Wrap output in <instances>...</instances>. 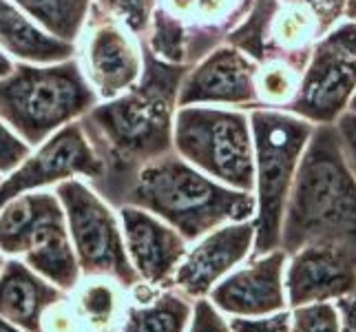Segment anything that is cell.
<instances>
[{
    "label": "cell",
    "instance_id": "cell-1",
    "mask_svg": "<svg viewBox=\"0 0 356 332\" xmlns=\"http://www.w3.org/2000/svg\"><path fill=\"white\" fill-rule=\"evenodd\" d=\"M142 56L140 80L118 97L97 102L78 120L102 166L100 177L89 187L113 208L122 206L142 166L175 151L173 120L188 65L162 63L144 42Z\"/></svg>",
    "mask_w": 356,
    "mask_h": 332
},
{
    "label": "cell",
    "instance_id": "cell-2",
    "mask_svg": "<svg viewBox=\"0 0 356 332\" xmlns=\"http://www.w3.org/2000/svg\"><path fill=\"white\" fill-rule=\"evenodd\" d=\"M308 244H337L356 255V177L334 125L314 127L284 211L279 248L290 257Z\"/></svg>",
    "mask_w": 356,
    "mask_h": 332
},
{
    "label": "cell",
    "instance_id": "cell-3",
    "mask_svg": "<svg viewBox=\"0 0 356 332\" xmlns=\"http://www.w3.org/2000/svg\"><path fill=\"white\" fill-rule=\"evenodd\" d=\"M122 206L149 211L191 244L228 221L252 219L257 200L254 193L230 189L170 151L138 171Z\"/></svg>",
    "mask_w": 356,
    "mask_h": 332
},
{
    "label": "cell",
    "instance_id": "cell-4",
    "mask_svg": "<svg viewBox=\"0 0 356 332\" xmlns=\"http://www.w3.org/2000/svg\"><path fill=\"white\" fill-rule=\"evenodd\" d=\"M97 102L76 58L56 65L16 63L9 76L0 78V120L31 149Z\"/></svg>",
    "mask_w": 356,
    "mask_h": 332
},
{
    "label": "cell",
    "instance_id": "cell-5",
    "mask_svg": "<svg viewBox=\"0 0 356 332\" xmlns=\"http://www.w3.org/2000/svg\"><path fill=\"white\" fill-rule=\"evenodd\" d=\"M248 116L252 129L257 200L252 217L254 246L250 257H257L279 248L288 193L314 125L281 109H252Z\"/></svg>",
    "mask_w": 356,
    "mask_h": 332
},
{
    "label": "cell",
    "instance_id": "cell-6",
    "mask_svg": "<svg viewBox=\"0 0 356 332\" xmlns=\"http://www.w3.org/2000/svg\"><path fill=\"white\" fill-rule=\"evenodd\" d=\"M173 149L226 187L254 193V151L248 111L211 104L177 106Z\"/></svg>",
    "mask_w": 356,
    "mask_h": 332
},
{
    "label": "cell",
    "instance_id": "cell-7",
    "mask_svg": "<svg viewBox=\"0 0 356 332\" xmlns=\"http://www.w3.org/2000/svg\"><path fill=\"white\" fill-rule=\"evenodd\" d=\"M56 195L63 204L69 239L82 277H108L127 290L142 284L127 255L115 208L80 177L60 182Z\"/></svg>",
    "mask_w": 356,
    "mask_h": 332
},
{
    "label": "cell",
    "instance_id": "cell-8",
    "mask_svg": "<svg viewBox=\"0 0 356 332\" xmlns=\"http://www.w3.org/2000/svg\"><path fill=\"white\" fill-rule=\"evenodd\" d=\"M100 173V159L93 153L80 122H69L31 149L11 173L0 180V208L22 193L58 187L71 177H87L91 184Z\"/></svg>",
    "mask_w": 356,
    "mask_h": 332
},
{
    "label": "cell",
    "instance_id": "cell-9",
    "mask_svg": "<svg viewBox=\"0 0 356 332\" xmlns=\"http://www.w3.org/2000/svg\"><path fill=\"white\" fill-rule=\"evenodd\" d=\"M84 29L87 42L82 52V73L100 100H111L140 80L144 67L142 42L95 3Z\"/></svg>",
    "mask_w": 356,
    "mask_h": 332
},
{
    "label": "cell",
    "instance_id": "cell-10",
    "mask_svg": "<svg viewBox=\"0 0 356 332\" xmlns=\"http://www.w3.org/2000/svg\"><path fill=\"white\" fill-rule=\"evenodd\" d=\"M257 69L259 65L239 49L226 42L217 45L188 67L179 84L177 106L211 104L241 111L261 109L254 87Z\"/></svg>",
    "mask_w": 356,
    "mask_h": 332
},
{
    "label": "cell",
    "instance_id": "cell-11",
    "mask_svg": "<svg viewBox=\"0 0 356 332\" xmlns=\"http://www.w3.org/2000/svg\"><path fill=\"white\" fill-rule=\"evenodd\" d=\"M356 93V58L318 40L301 71L294 100L284 109L314 127L334 125L350 109Z\"/></svg>",
    "mask_w": 356,
    "mask_h": 332
},
{
    "label": "cell",
    "instance_id": "cell-12",
    "mask_svg": "<svg viewBox=\"0 0 356 332\" xmlns=\"http://www.w3.org/2000/svg\"><path fill=\"white\" fill-rule=\"evenodd\" d=\"M173 275L170 286L197 301L208 297L219 281L252 255L254 221H228L204 237L195 239Z\"/></svg>",
    "mask_w": 356,
    "mask_h": 332
},
{
    "label": "cell",
    "instance_id": "cell-13",
    "mask_svg": "<svg viewBox=\"0 0 356 332\" xmlns=\"http://www.w3.org/2000/svg\"><path fill=\"white\" fill-rule=\"evenodd\" d=\"M284 284L292 308L352 297L356 292V255L337 244H308L290 255Z\"/></svg>",
    "mask_w": 356,
    "mask_h": 332
},
{
    "label": "cell",
    "instance_id": "cell-14",
    "mask_svg": "<svg viewBox=\"0 0 356 332\" xmlns=\"http://www.w3.org/2000/svg\"><path fill=\"white\" fill-rule=\"evenodd\" d=\"M286 264L288 255L281 248L257 255L250 264L232 270L219 281L208 292V301L219 313H226L230 317H264L286 310Z\"/></svg>",
    "mask_w": 356,
    "mask_h": 332
},
{
    "label": "cell",
    "instance_id": "cell-15",
    "mask_svg": "<svg viewBox=\"0 0 356 332\" xmlns=\"http://www.w3.org/2000/svg\"><path fill=\"white\" fill-rule=\"evenodd\" d=\"M115 211L127 255L142 284L155 290L168 288L181 257L188 251V242L166 221L138 206H120Z\"/></svg>",
    "mask_w": 356,
    "mask_h": 332
},
{
    "label": "cell",
    "instance_id": "cell-16",
    "mask_svg": "<svg viewBox=\"0 0 356 332\" xmlns=\"http://www.w3.org/2000/svg\"><path fill=\"white\" fill-rule=\"evenodd\" d=\"M67 294L20 257H9L0 270V317L24 332H42V315Z\"/></svg>",
    "mask_w": 356,
    "mask_h": 332
},
{
    "label": "cell",
    "instance_id": "cell-17",
    "mask_svg": "<svg viewBox=\"0 0 356 332\" xmlns=\"http://www.w3.org/2000/svg\"><path fill=\"white\" fill-rule=\"evenodd\" d=\"M0 49L27 65H56L76 54V45L47 33L11 0H0Z\"/></svg>",
    "mask_w": 356,
    "mask_h": 332
},
{
    "label": "cell",
    "instance_id": "cell-18",
    "mask_svg": "<svg viewBox=\"0 0 356 332\" xmlns=\"http://www.w3.org/2000/svg\"><path fill=\"white\" fill-rule=\"evenodd\" d=\"M20 260L27 264L33 273H38L47 281H51L60 290L71 292L78 286L82 273H80L76 253H73V246L69 239L63 208L42 221V226L33 232L29 248L24 251Z\"/></svg>",
    "mask_w": 356,
    "mask_h": 332
},
{
    "label": "cell",
    "instance_id": "cell-19",
    "mask_svg": "<svg viewBox=\"0 0 356 332\" xmlns=\"http://www.w3.org/2000/svg\"><path fill=\"white\" fill-rule=\"evenodd\" d=\"M135 297L127 303L118 332H186L193 299L173 286L151 288L138 284L131 290Z\"/></svg>",
    "mask_w": 356,
    "mask_h": 332
},
{
    "label": "cell",
    "instance_id": "cell-20",
    "mask_svg": "<svg viewBox=\"0 0 356 332\" xmlns=\"http://www.w3.org/2000/svg\"><path fill=\"white\" fill-rule=\"evenodd\" d=\"M60 208L58 195L49 191H29L9 200L0 208V251L9 257H22L33 232Z\"/></svg>",
    "mask_w": 356,
    "mask_h": 332
},
{
    "label": "cell",
    "instance_id": "cell-21",
    "mask_svg": "<svg viewBox=\"0 0 356 332\" xmlns=\"http://www.w3.org/2000/svg\"><path fill=\"white\" fill-rule=\"evenodd\" d=\"M124 292L127 288L108 277H82L69 294L87 330L111 332L120 328L124 315Z\"/></svg>",
    "mask_w": 356,
    "mask_h": 332
},
{
    "label": "cell",
    "instance_id": "cell-22",
    "mask_svg": "<svg viewBox=\"0 0 356 332\" xmlns=\"http://www.w3.org/2000/svg\"><path fill=\"white\" fill-rule=\"evenodd\" d=\"M33 22L65 42H76L87 27L93 0H11Z\"/></svg>",
    "mask_w": 356,
    "mask_h": 332
},
{
    "label": "cell",
    "instance_id": "cell-23",
    "mask_svg": "<svg viewBox=\"0 0 356 332\" xmlns=\"http://www.w3.org/2000/svg\"><path fill=\"white\" fill-rule=\"evenodd\" d=\"M303 67L294 65L286 58H270L259 65L254 78L257 97L261 109H281L284 111L297 95Z\"/></svg>",
    "mask_w": 356,
    "mask_h": 332
},
{
    "label": "cell",
    "instance_id": "cell-24",
    "mask_svg": "<svg viewBox=\"0 0 356 332\" xmlns=\"http://www.w3.org/2000/svg\"><path fill=\"white\" fill-rule=\"evenodd\" d=\"M243 0H166V9L184 22H217L239 16Z\"/></svg>",
    "mask_w": 356,
    "mask_h": 332
},
{
    "label": "cell",
    "instance_id": "cell-25",
    "mask_svg": "<svg viewBox=\"0 0 356 332\" xmlns=\"http://www.w3.org/2000/svg\"><path fill=\"white\" fill-rule=\"evenodd\" d=\"M93 3L108 16L120 20L138 38H142L149 29L151 16L157 7V0H93Z\"/></svg>",
    "mask_w": 356,
    "mask_h": 332
},
{
    "label": "cell",
    "instance_id": "cell-26",
    "mask_svg": "<svg viewBox=\"0 0 356 332\" xmlns=\"http://www.w3.org/2000/svg\"><path fill=\"white\" fill-rule=\"evenodd\" d=\"M290 332H341V313L330 301L299 306L290 315Z\"/></svg>",
    "mask_w": 356,
    "mask_h": 332
},
{
    "label": "cell",
    "instance_id": "cell-27",
    "mask_svg": "<svg viewBox=\"0 0 356 332\" xmlns=\"http://www.w3.org/2000/svg\"><path fill=\"white\" fill-rule=\"evenodd\" d=\"M42 332H87V326H84L76 306L71 301V294H67L63 301L54 303L42 315Z\"/></svg>",
    "mask_w": 356,
    "mask_h": 332
},
{
    "label": "cell",
    "instance_id": "cell-28",
    "mask_svg": "<svg viewBox=\"0 0 356 332\" xmlns=\"http://www.w3.org/2000/svg\"><path fill=\"white\" fill-rule=\"evenodd\" d=\"M29 153H31V146L24 144L18 135L0 120V175L11 173Z\"/></svg>",
    "mask_w": 356,
    "mask_h": 332
},
{
    "label": "cell",
    "instance_id": "cell-29",
    "mask_svg": "<svg viewBox=\"0 0 356 332\" xmlns=\"http://www.w3.org/2000/svg\"><path fill=\"white\" fill-rule=\"evenodd\" d=\"M186 332H232V330L224 315L208 301V297H204L193 303V315Z\"/></svg>",
    "mask_w": 356,
    "mask_h": 332
},
{
    "label": "cell",
    "instance_id": "cell-30",
    "mask_svg": "<svg viewBox=\"0 0 356 332\" xmlns=\"http://www.w3.org/2000/svg\"><path fill=\"white\" fill-rule=\"evenodd\" d=\"M228 324L232 332H290V313L279 310L264 317H235Z\"/></svg>",
    "mask_w": 356,
    "mask_h": 332
},
{
    "label": "cell",
    "instance_id": "cell-31",
    "mask_svg": "<svg viewBox=\"0 0 356 332\" xmlns=\"http://www.w3.org/2000/svg\"><path fill=\"white\" fill-rule=\"evenodd\" d=\"M334 129L339 135L343 155H346V162L356 177V113L354 111H346V113L334 122Z\"/></svg>",
    "mask_w": 356,
    "mask_h": 332
},
{
    "label": "cell",
    "instance_id": "cell-32",
    "mask_svg": "<svg viewBox=\"0 0 356 332\" xmlns=\"http://www.w3.org/2000/svg\"><path fill=\"white\" fill-rule=\"evenodd\" d=\"M323 40L356 58V20H341Z\"/></svg>",
    "mask_w": 356,
    "mask_h": 332
},
{
    "label": "cell",
    "instance_id": "cell-33",
    "mask_svg": "<svg viewBox=\"0 0 356 332\" xmlns=\"http://www.w3.org/2000/svg\"><path fill=\"white\" fill-rule=\"evenodd\" d=\"M339 313H341V332H356V297H343L339 299Z\"/></svg>",
    "mask_w": 356,
    "mask_h": 332
},
{
    "label": "cell",
    "instance_id": "cell-34",
    "mask_svg": "<svg viewBox=\"0 0 356 332\" xmlns=\"http://www.w3.org/2000/svg\"><path fill=\"white\" fill-rule=\"evenodd\" d=\"M14 60H11L3 49H0V78H5V76H9L11 71H14Z\"/></svg>",
    "mask_w": 356,
    "mask_h": 332
},
{
    "label": "cell",
    "instance_id": "cell-35",
    "mask_svg": "<svg viewBox=\"0 0 356 332\" xmlns=\"http://www.w3.org/2000/svg\"><path fill=\"white\" fill-rule=\"evenodd\" d=\"M343 20H356V0H346V7H343Z\"/></svg>",
    "mask_w": 356,
    "mask_h": 332
},
{
    "label": "cell",
    "instance_id": "cell-36",
    "mask_svg": "<svg viewBox=\"0 0 356 332\" xmlns=\"http://www.w3.org/2000/svg\"><path fill=\"white\" fill-rule=\"evenodd\" d=\"M0 332H24V330L18 328V326H14L11 322H7V319L0 317Z\"/></svg>",
    "mask_w": 356,
    "mask_h": 332
},
{
    "label": "cell",
    "instance_id": "cell-37",
    "mask_svg": "<svg viewBox=\"0 0 356 332\" xmlns=\"http://www.w3.org/2000/svg\"><path fill=\"white\" fill-rule=\"evenodd\" d=\"M348 111H354L356 113V93H354V97H352V102H350V109Z\"/></svg>",
    "mask_w": 356,
    "mask_h": 332
},
{
    "label": "cell",
    "instance_id": "cell-38",
    "mask_svg": "<svg viewBox=\"0 0 356 332\" xmlns=\"http://www.w3.org/2000/svg\"><path fill=\"white\" fill-rule=\"evenodd\" d=\"M5 262H7V260H5V253H3V251H0V270H3Z\"/></svg>",
    "mask_w": 356,
    "mask_h": 332
},
{
    "label": "cell",
    "instance_id": "cell-39",
    "mask_svg": "<svg viewBox=\"0 0 356 332\" xmlns=\"http://www.w3.org/2000/svg\"><path fill=\"white\" fill-rule=\"evenodd\" d=\"M87 332H95V330H87ZM111 332H118V330H111Z\"/></svg>",
    "mask_w": 356,
    "mask_h": 332
},
{
    "label": "cell",
    "instance_id": "cell-40",
    "mask_svg": "<svg viewBox=\"0 0 356 332\" xmlns=\"http://www.w3.org/2000/svg\"><path fill=\"white\" fill-rule=\"evenodd\" d=\"M0 180H3V175H0Z\"/></svg>",
    "mask_w": 356,
    "mask_h": 332
},
{
    "label": "cell",
    "instance_id": "cell-41",
    "mask_svg": "<svg viewBox=\"0 0 356 332\" xmlns=\"http://www.w3.org/2000/svg\"><path fill=\"white\" fill-rule=\"evenodd\" d=\"M354 297H356V292H354Z\"/></svg>",
    "mask_w": 356,
    "mask_h": 332
}]
</instances>
